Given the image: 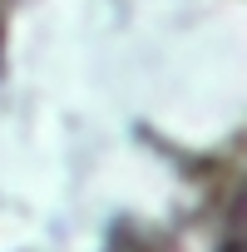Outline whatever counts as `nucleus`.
Returning a JSON list of instances; mask_svg holds the SVG:
<instances>
[{"label":"nucleus","mask_w":247,"mask_h":252,"mask_svg":"<svg viewBox=\"0 0 247 252\" xmlns=\"http://www.w3.org/2000/svg\"><path fill=\"white\" fill-rule=\"evenodd\" d=\"M227 252H237V247H227Z\"/></svg>","instance_id":"obj_1"}]
</instances>
